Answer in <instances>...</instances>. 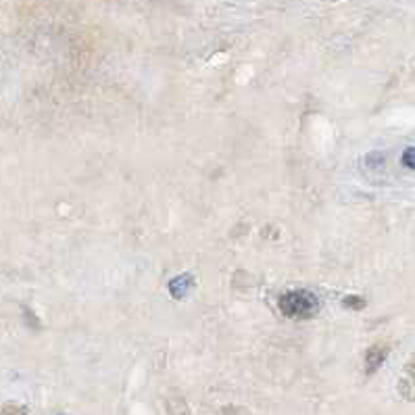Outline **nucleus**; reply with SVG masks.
<instances>
[{"label":"nucleus","instance_id":"1","mask_svg":"<svg viewBox=\"0 0 415 415\" xmlns=\"http://www.w3.org/2000/svg\"><path fill=\"white\" fill-rule=\"evenodd\" d=\"M279 311L292 320H307L320 311V299L311 290H290L279 296Z\"/></svg>","mask_w":415,"mask_h":415},{"label":"nucleus","instance_id":"2","mask_svg":"<svg viewBox=\"0 0 415 415\" xmlns=\"http://www.w3.org/2000/svg\"><path fill=\"white\" fill-rule=\"evenodd\" d=\"M386 353H388V351H386L384 347H380V344H378V347H371V349H369V353H368V373H373L375 369L382 366V361L386 359Z\"/></svg>","mask_w":415,"mask_h":415},{"label":"nucleus","instance_id":"3","mask_svg":"<svg viewBox=\"0 0 415 415\" xmlns=\"http://www.w3.org/2000/svg\"><path fill=\"white\" fill-rule=\"evenodd\" d=\"M190 286H192V276H180L176 277V279H172L169 290L174 292L176 299H184L186 294H188V290H190Z\"/></svg>","mask_w":415,"mask_h":415},{"label":"nucleus","instance_id":"4","mask_svg":"<svg viewBox=\"0 0 415 415\" xmlns=\"http://www.w3.org/2000/svg\"><path fill=\"white\" fill-rule=\"evenodd\" d=\"M2 415H28V411H25L23 407H17V405H8V407H4Z\"/></svg>","mask_w":415,"mask_h":415},{"label":"nucleus","instance_id":"5","mask_svg":"<svg viewBox=\"0 0 415 415\" xmlns=\"http://www.w3.org/2000/svg\"><path fill=\"white\" fill-rule=\"evenodd\" d=\"M344 307L363 309V307H366V301H359V299H344Z\"/></svg>","mask_w":415,"mask_h":415},{"label":"nucleus","instance_id":"6","mask_svg":"<svg viewBox=\"0 0 415 415\" xmlns=\"http://www.w3.org/2000/svg\"><path fill=\"white\" fill-rule=\"evenodd\" d=\"M405 165H407L409 169L414 167V148H409V150H407V163H405Z\"/></svg>","mask_w":415,"mask_h":415}]
</instances>
